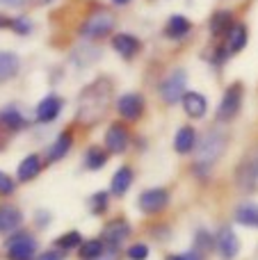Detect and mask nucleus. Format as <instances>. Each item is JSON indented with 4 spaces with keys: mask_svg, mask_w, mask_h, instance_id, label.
I'll use <instances>...</instances> for the list:
<instances>
[{
    "mask_svg": "<svg viewBox=\"0 0 258 260\" xmlns=\"http://www.w3.org/2000/svg\"><path fill=\"white\" fill-rule=\"evenodd\" d=\"M105 247H108V244H105L103 240H87V242H82V247H80V258L82 260L99 258L101 253L105 251Z\"/></svg>",
    "mask_w": 258,
    "mask_h": 260,
    "instance_id": "nucleus-29",
    "label": "nucleus"
},
{
    "mask_svg": "<svg viewBox=\"0 0 258 260\" xmlns=\"http://www.w3.org/2000/svg\"><path fill=\"white\" fill-rule=\"evenodd\" d=\"M12 192H14V180L0 171V197H9Z\"/></svg>",
    "mask_w": 258,
    "mask_h": 260,
    "instance_id": "nucleus-34",
    "label": "nucleus"
},
{
    "mask_svg": "<svg viewBox=\"0 0 258 260\" xmlns=\"http://www.w3.org/2000/svg\"><path fill=\"white\" fill-rule=\"evenodd\" d=\"M213 244H217V242H213V238H210L206 231H199V233H197V244H195L197 251H210Z\"/></svg>",
    "mask_w": 258,
    "mask_h": 260,
    "instance_id": "nucleus-32",
    "label": "nucleus"
},
{
    "mask_svg": "<svg viewBox=\"0 0 258 260\" xmlns=\"http://www.w3.org/2000/svg\"><path fill=\"white\" fill-rule=\"evenodd\" d=\"M25 128V119L16 108H5L0 110V130L5 133H16V130Z\"/></svg>",
    "mask_w": 258,
    "mask_h": 260,
    "instance_id": "nucleus-19",
    "label": "nucleus"
},
{
    "mask_svg": "<svg viewBox=\"0 0 258 260\" xmlns=\"http://www.w3.org/2000/svg\"><path fill=\"white\" fill-rule=\"evenodd\" d=\"M105 162H108V153H105L101 146H89V148H87V153H85V165H87V169H91V171L103 169Z\"/></svg>",
    "mask_w": 258,
    "mask_h": 260,
    "instance_id": "nucleus-27",
    "label": "nucleus"
},
{
    "mask_svg": "<svg viewBox=\"0 0 258 260\" xmlns=\"http://www.w3.org/2000/svg\"><path fill=\"white\" fill-rule=\"evenodd\" d=\"M112 3H114V5H128L131 0H112Z\"/></svg>",
    "mask_w": 258,
    "mask_h": 260,
    "instance_id": "nucleus-41",
    "label": "nucleus"
},
{
    "mask_svg": "<svg viewBox=\"0 0 258 260\" xmlns=\"http://www.w3.org/2000/svg\"><path fill=\"white\" fill-rule=\"evenodd\" d=\"M12 30H16L18 35H27V32L32 30V25H30V21H27V18L18 16V18H14V21H12Z\"/></svg>",
    "mask_w": 258,
    "mask_h": 260,
    "instance_id": "nucleus-35",
    "label": "nucleus"
},
{
    "mask_svg": "<svg viewBox=\"0 0 258 260\" xmlns=\"http://www.w3.org/2000/svg\"><path fill=\"white\" fill-rule=\"evenodd\" d=\"M55 247H59L62 251H69V249L82 247V235L78 231H71V233H64L62 238L55 240Z\"/></svg>",
    "mask_w": 258,
    "mask_h": 260,
    "instance_id": "nucleus-30",
    "label": "nucleus"
},
{
    "mask_svg": "<svg viewBox=\"0 0 258 260\" xmlns=\"http://www.w3.org/2000/svg\"><path fill=\"white\" fill-rule=\"evenodd\" d=\"M240 105H242V85L233 82L222 96V103L217 108V121H231L240 112Z\"/></svg>",
    "mask_w": 258,
    "mask_h": 260,
    "instance_id": "nucleus-5",
    "label": "nucleus"
},
{
    "mask_svg": "<svg viewBox=\"0 0 258 260\" xmlns=\"http://www.w3.org/2000/svg\"><path fill=\"white\" fill-rule=\"evenodd\" d=\"M27 0H0V5H7V7H23Z\"/></svg>",
    "mask_w": 258,
    "mask_h": 260,
    "instance_id": "nucleus-38",
    "label": "nucleus"
},
{
    "mask_svg": "<svg viewBox=\"0 0 258 260\" xmlns=\"http://www.w3.org/2000/svg\"><path fill=\"white\" fill-rule=\"evenodd\" d=\"M183 110H185L187 117L201 119L206 114V110H208V101H206L199 91H187V94L183 96Z\"/></svg>",
    "mask_w": 258,
    "mask_h": 260,
    "instance_id": "nucleus-15",
    "label": "nucleus"
},
{
    "mask_svg": "<svg viewBox=\"0 0 258 260\" xmlns=\"http://www.w3.org/2000/svg\"><path fill=\"white\" fill-rule=\"evenodd\" d=\"M167 203H169V194H167V189H163V187H151L140 194V210L146 212V215H158V212H163L165 208H167Z\"/></svg>",
    "mask_w": 258,
    "mask_h": 260,
    "instance_id": "nucleus-7",
    "label": "nucleus"
},
{
    "mask_svg": "<svg viewBox=\"0 0 258 260\" xmlns=\"http://www.w3.org/2000/svg\"><path fill=\"white\" fill-rule=\"evenodd\" d=\"M247 39H249V32H247L245 23H233V27L227 35V50L240 53V50L247 46Z\"/></svg>",
    "mask_w": 258,
    "mask_h": 260,
    "instance_id": "nucleus-16",
    "label": "nucleus"
},
{
    "mask_svg": "<svg viewBox=\"0 0 258 260\" xmlns=\"http://www.w3.org/2000/svg\"><path fill=\"white\" fill-rule=\"evenodd\" d=\"M224 148H227V135L224 133H206V137L201 139L199 148H197V169L201 167H213L215 162L222 157Z\"/></svg>",
    "mask_w": 258,
    "mask_h": 260,
    "instance_id": "nucleus-2",
    "label": "nucleus"
},
{
    "mask_svg": "<svg viewBox=\"0 0 258 260\" xmlns=\"http://www.w3.org/2000/svg\"><path fill=\"white\" fill-rule=\"evenodd\" d=\"M59 110H62V99L55 94H48L46 99L39 101V105H37V121L39 123L53 121V119L59 114Z\"/></svg>",
    "mask_w": 258,
    "mask_h": 260,
    "instance_id": "nucleus-13",
    "label": "nucleus"
},
{
    "mask_svg": "<svg viewBox=\"0 0 258 260\" xmlns=\"http://www.w3.org/2000/svg\"><path fill=\"white\" fill-rule=\"evenodd\" d=\"M37 260H64L62 251H46V253H39Z\"/></svg>",
    "mask_w": 258,
    "mask_h": 260,
    "instance_id": "nucleus-37",
    "label": "nucleus"
},
{
    "mask_svg": "<svg viewBox=\"0 0 258 260\" xmlns=\"http://www.w3.org/2000/svg\"><path fill=\"white\" fill-rule=\"evenodd\" d=\"M140 39H135L133 35H126V32H121V35H114L112 37V48L117 50L121 57L131 59L137 55V50H140Z\"/></svg>",
    "mask_w": 258,
    "mask_h": 260,
    "instance_id": "nucleus-14",
    "label": "nucleus"
},
{
    "mask_svg": "<svg viewBox=\"0 0 258 260\" xmlns=\"http://www.w3.org/2000/svg\"><path fill=\"white\" fill-rule=\"evenodd\" d=\"M236 180H238V187L242 192H251L258 183V162L256 160H245L240 167H238V174H236Z\"/></svg>",
    "mask_w": 258,
    "mask_h": 260,
    "instance_id": "nucleus-12",
    "label": "nucleus"
},
{
    "mask_svg": "<svg viewBox=\"0 0 258 260\" xmlns=\"http://www.w3.org/2000/svg\"><path fill=\"white\" fill-rule=\"evenodd\" d=\"M12 21L14 18H9V16H0V27H12Z\"/></svg>",
    "mask_w": 258,
    "mask_h": 260,
    "instance_id": "nucleus-39",
    "label": "nucleus"
},
{
    "mask_svg": "<svg viewBox=\"0 0 258 260\" xmlns=\"http://www.w3.org/2000/svg\"><path fill=\"white\" fill-rule=\"evenodd\" d=\"M185 82H187V76L183 69H176L174 73H169V76L163 80V85H160V96H163L165 103L174 105L176 101H183V96L187 94Z\"/></svg>",
    "mask_w": 258,
    "mask_h": 260,
    "instance_id": "nucleus-4",
    "label": "nucleus"
},
{
    "mask_svg": "<svg viewBox=\"0 0 258 260\" xmlns=\"http://www.w3.org/2000/svg\"><path fill=\"white\" fill-rule=\"evenodd\" d=\"M41 171V157L39 155H27L25 160L18 165V180H23V183H27V180L37 178V174Z\"/></svg>",
    "mask_w": 258,
    "mask_h": 260,
    "instance_id": "nucleus-24",
    "label": "nucleus"
},
{
    "mask_svg": "<svg viewBox=\"0 0 258 260\" xmlns=\"http://www.w3.org/2000/svg\"><path fill=\"white\" fill-rule=\"evenodd\" d=\"M71 57L78 67H87V64H91V62L99 59V48H94V46H80V48L73 50Z\"/></svg>",
    "mask_w": 258,
    "mask_h": 260,
    "instance_id": "nucleus-28",
    "label": "nucleus"
},
{
    "mask_svg": "<svg viewBox=\"0 0 258 260\" xmlns=\"http://www.w3.org/2000/svg\"><path fill=\"white\" fill-rule=\"evenodd\" d=\"M131 183H133V169L131 167H119L112 176L110 189H112L114 197H123V194L128 192V187H131Z\"/></svg>",
    "mask_w": 258,
    "mask_h": 260,
    "instance_id": "nucleus-21",
    "label": "nucleus"
},
{
    "mask_svg": "<svg viewBox=\"0 0 258 260\" xmlns=\"http://www.w3.org/2000/svg\"><path fill=\"white\" fill-rule=\"evenodd\" d=\"M71 144H73V135L69 133V130H67V133H62V135H57V139L53 142V146L48 148V157H46V162H57V160H62V157L69 153Z\"/></svg>",
    "mask_w": 258,
    "mask_h": 260,
    "instance_id": "nucleus-20",
    "label": "nucleus"
},
{
    "mask_svg": "<svg viewBox=\"0 0 258 260\" xmlns=\"http://www.w3.org/2000/svg\"><path fill=\"white\" fill-rule=\"evenodd\" d=\"M215 247H217L222 260H233L238 256V251H240V240H238V235L233 233L229 226H224L217 235V244H215Z\"/></svg>",
    "mask_w": 258,
    "mask_h": 260,
    "instance_id": "nucleus-11",
    "label": "nucleus"
},
{
    "mask_svg": "<svg viewBox=\"0 0 258 260\" xmlns=\"http://www.w3.org/2000/svg\"><path fill=\"white\" fill-rule=\"evenodd\" d=\"M110 99H112V82L108 78H99L91 85H87L78 99L76 121L85 128L96 126L103 119V114L108 112Z\"/></svg>",
    "mask_w": 258,
    "mask_h": 260,
    "instance_id": "nucleus-1",
    "label": "nucleus"
},
{
    "mask_svg": "<svg viewBox=\"0 0 258 260\" xmlns=\"http://www.w3.org/2000/svg\"><path fill=\"white\" fill-rule=\"evenodd\" d=\"M190 30H192V23L183 14H174L167 21V25H165V35L169 39H183V37L190 35Z\"/></svg>",
    "mask_w": 258,
    "mask_h": 260,
    "instance_id": "nucleus-17",
    "label": "nucleus"
},
{
    "mask_svg": "<svg viewBox=\"0 0 258 260\" xmlns=\"http://www.w3.org/2000/svg\"><path fill=\"white\" fill-rule=\"evenodd\" d=\"M117 110L123 119L135 121V119H140L142 112H144V99H142V94H123L121 99L117 101Z\"/></svg>",
    "mask_w": 258,
    "mask_h": 260,
    "instance_id": "nucleus-8",
    "label": "nucleus"
},
{
    "mask_svg": "<svg viewBox=\"0 0 258 260\" xmlns=\"http://www.w3.org/2000/svg\"><path fill=\"white\" fill-rule=\"evenodd\" d=\"M94 260H119V247H105V251Z\"/></svg>",
    "mask_w": 258,
    "mask_h": 260,
    "instance_id": "nucleus-36",
    "label": "nucleus"
},
{
    "mask_svg": "<svg viewBox=\"0 0 258 260\" xmlns=\"http://www.w3.org/2000/svg\"><path fill=\"white\" fill-rule=\"evenodd\" d=\"M37 253V242L32 235L16 233L7 242V258L9 260H32Z\"/></svg>",
    "mask_w": 258,
    "mask_h": 260,
    "instance_id": "nucleus-6",
    "label": "nucleus"
},
{
    "mask_svg": "<svg viewBox=\"0 0 258 260\" xmlns=\"http://www.w3.org/2000/svg\"><path fill=\"white\" fill-rule=\"evenodd\" d=\"M23 215L14 206H0V233H12L21 226Z\"/></svg>",
    "mask_w": 258,
    "mask_h": 260,
    "instance_id": "nucleus-18",
    "label": "nucleus"
},
{
    "mask_svg": "<svg viewBox=\"0 0 258 260\" xmlns=\"http://www.w3.org/2000/svg\"><path fill=\"white\" fill-rule=\"evenodd\" d=\"M167 260H192L190 256H187V253H185V256H169Z\"/></svg>",
    "mask_w": 258,
    "mask_h": 260,
    "instance_id": "nucleus-40",
    "label": "nucleus"
},
{
    "mask_svg": "<svg viewBox=\"0 0 258 260\" xmlns=\"http://www.w3.org/2000/svg\"><path fill=\"white\" fill-rule=\"evenodd\" d=\"M114 27V16L108 9H94L87 16V21L80 25V37L85 39H103L105 35H110Z\"/></svg>",
    "mask_w": 258,
    "mask_h": 260,
    "instance_id": "nucleus-3",
    "label": "nucleus"
},
{
    "mask_svg": "<svg viewBox=\"0 0 258 260\" xmlns=\"http://www.w3.org/2000/svg\"><path fill=\"white\" fill-rule=\"evenodd\" d=\"M18 69H21V59L9 50H0V82L14 78L18 73Z\"/></svg>",
    "mask_w": 258,
    "mask_h": 260,
    "instance_id": "nucleus-22",
    "label": "nucleus"
},
{
    "mask_svg": "<svg viewBox=\"0 0 258 260\" xmlns=\"http://www.w3.org/2000/svg\"><path fill=\"white\" fill-rule=\"evenodd\" d=\"M131 235V224H128L126 219H112L105 224L103 229V242L108 244V247H119V244L123 242V240Z\"/></svg>",
    "mask_w": 258,
    "mask_h": 260,
    "instance_id": "nucleus-9",
    "label": "nucleus"
},
{
    "mask_svg": "<svg viewBox=\"0 0 258 260\" xmlns=\"http://www.w3.org/2000/svg\"><path fill=\"white\" fill-rule=\"evenodd\" d=\"M197 146V133L192 126H183L181 130L176 133V139H174V148H176L181 155L190 153L192 148Z\"/></svg>",
    "mask_w": 258,
    "mask_h": 260,
    "instance_id": "nucleus-23",
    "label": "nucleus"
},
{
    "mask_svg": "<svg viewBox=\"0 0 258 260\" xmlns=\"http://www.w3.org/2000/svg\"><path fill=\"white\" fill-rule=\"evenodd\" d=\"M233 27V14L231 12H215L213 18H210V32L215 37H222V35H229V30Z\"/></svg>",
    "mask_w": 258,
    "mask_h": 260,
    "instance_id": "nucleus-25",
    "label": "nucleus"
},
{
    "mask_svg": "<svg viewBox=\"0 0 258 260\" xmlns=\"http://www.w3.org/2000/svg\"><path fill=\"white\" fill-rule=\"evenodd\" d=\"M108 208V192H96L94 197L89 199V210L91 215H101Z\"/></svg>",
    "mask_w": 258,
    "mask_h": 260,
    "instance_id": "nucleus-31",
    "label": "nucleus"
},
{
    "mask_svg": "<svg viewBox=\"0 0 258 260\" xmlns=\"http://www.w3.org/2000/svg\"><path fill=\"white\" fill-rule=\"evenodd\" d=\"M128 142H131V135L123 123H112L105 133V148L110 153H123L128 148Z\"/></svg>",
    "mask_w": 258,
    "mask_h": 260,
    "instance_id": "nucleus-10",
    "label": "nucleus"
},
{
    "mask_svg": "<svg viewBox=\"0 0 258 260\" xmlns=\"http://www.w3.org/2000/svg\"><path fill=\"white\" fill-rule=\"evenodd\" d=\"M236 221L242 226H258V206L256 203H242L236 210Z\"/></svg>",
    "mask_w": 258,
    "mask_h": 260,
    "instance_id": "nucleus-26",
    "label": "nucleus"
},
{
    "mask_svg": "<svg viewBox=\"0 0 258 260\" xmlns=\"http://www.w3.org/2000/svg\"><path fill=\"white\" fill-rule=\"evenodd\" d=\"M126 256L131 260H146L149 258V247H146V244H133Z\"/></svg>",
    "mask_w": 258,
    "mask_h": 260,
    "instance_id": "nucleus-33",
    "label": "nucleus"
}]
</instances>
